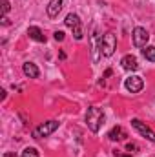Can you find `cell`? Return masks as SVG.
I'll use <instances>...</instances> for the list:
<instances>
[{"mask_svg":"<svg viewBox=\"0 0 155 157\" xmlns=\"http://www.w3.org/2000/svg\"><path fill=\"white\" fill-rule=\"evenodd\" d=\"M66 26L68 28H71L73 29V35H75V39L80 40L82 39V29H80V18H78L77 15H73V13H70L68 17H66Z\"/></svg>","mask_w":155,"mask_h":157,"instance_id":"obj_5","label":"cell"},{"mask_svg":"<svg viewBox=\"0 0 155 157\" xmlns=\"http://www.w3.org/2000/svg\"><path fill=\"white\" fill-rule=\"evenodd\" d=\"M22 157H39V152H37V148H26L22 152Z\"/></svg>","mask_w":155,"mask_h":157,"instance_id":"obj_14","label":"cell"},{"mask_svg":"<svg viewBox=\"0 0 155 157\" xmlns=\"http://www.w3.org/2000/svg\"><path fill=\"white\" fill-rule=\"evenodd\" d=\"M120 64H122V68L128 70V71H135V70L139 68V62H137V59H135L133 55H126V57L120 60Z\"/></svg>","mask_w":155,"mask_h":157,"instance_id":"obj_8","label":"cell"},{"mask_svg":"<svg viewBox=\"0 0 155 157\" xmlns=\"http://www.w3.org/2000/svg\"><path fill=\"white\" fill-rule=\"evenodd\" d=\"M148 39H150V35H148V31L144 28H135L133 29V44L137 48H146Z\"/></svg>","mask_w":155,"mask_h":157,"instance_id":"obj_6","label":"cell"},{"mask_svg":"<svg viewBox=\"0 0 155 157\" xmlns=\"http://www.w3.org/2000/svg\"><path fill=\"white\" fill-rule=\"evenodd\" d=\"M57 128H59V122H57V121H47V122L40 124V126H37V128L33 130V137H35V139L47 137V135H51Z\"/></svg>","mask_w":155,"mask_h":157,"instance_id":"obj_3","label":"cell"},{"mask_svg":"<svg viewBox=\"0 0 155 157\" xmlns=\"http://www.w3.org/2000/svg\"><path fill=\"white\" fill-rule=\"evenodd\" d=\"M124 137H126V133H124L122 126H115V128L108 133V139H110V141H122Z\"/></svg>","mask_w":155,"mask_h":157,"instance_id":"obj_12","label":"cell"},{"mask_svg":"<svg viewBox=\"0 0 155 157\" xmlns=\"http://www.w3.org/2000/svg\"><path fill=\"white\" fill-rule=\"evenodd\" d=\"M22 70H24V75H26V77H29V78H37L39 77V68H37L33 62H26Z\"/></svg>","mask_w":155,"mask_h":157,"instance_id":"obj_11","label":"cell"},{"mask_svg":"<svg viewBox=\"0 0 155 157\" xmlns=\"http://www.w3.org/2000/svg\"><path fill=\"white\" fill-rule=\"evenodd\" d=\"M60 11H62V0H51L47 6V15L51 18H55V17H59Z\"/></svg>","mask_w":155,"mask_h":157,"instance_id":"obj_9","label":"cell"},{"mask_svg":"<svg viewBox=\"0 0 155 157\" xmlns=\"http://www.w3.org/2000/svg\"><path fill=\"white\" fill-rule=\"evenodd\" d=\"M131 126H133V128H135V130H137V132L142 135V137H146V139H150L152 143H155V132L150 128V126H146L142 121H139V119H133V121H131Z\"/></svg>","mask_w":155,"mask_h":157,"instance_id":"obj_4","label":"cell"},{"mask_svg":"<svg viewBox=\"0 0 155 157\" xmlns=\"http://www.w3.org/2000/svg\"><path fill=\"white\" fill-rule=\"evenodd\" d=\"M9 6H11V4H9L7 0H2V13H4V17H6V13H7V11L11 9Z\"/></svg>","mask_w":155,"mask_h":157,"instance_id":"obj_15","label":"cell"},{"mask_svg":"<svg viewBox=\"0 0 155 157\" xmlns=\"http://www.w3.org/2000/svg\"><path fill=\"white\" fill-rule=\"evenodd\" d=\"M126 90L128 91H131V93H139L142 88H144V80L141 77H137V75H133V77H130V78H126Z\"/></svg>","mask_w":155,"mask_h":157,"instance_id":"obj_7","label":"cell"},{"mask_svg":"<svg viewBox=\"0 0 155 157\" xmlns=\"http://www.w3.org/2000/svg\"><path fill=\"white\" fill-rule=\"evenodd\" d=\"M104 119H106V115H104V112L100 108H97V106L88 108V112H86V124H88V128L93 133H97L100 130V126L104 124Z\"/></svg>","mask_w":155,"mask_h":157,"instance_id":"obj_1","label":"cell"},{"mask_svg":"<svg viewBox=\"0 0 155 157\" xmlns=\"http://www.w3.org/2000/svg\"><path fill=\"white\" fill-rule=\"evenodd\" d=\"M2 24H4V26H7V24H9V20H7V17H2Z\"/></svg>","mask_w":155,"mask_h":157,"instance_id":"obj_17","label":"cell"},{"mask_svg":"<svg viewBox=\"0 0 155 157\" xmlns=\"http://www.w3.org/2000/svg\"><path fill=\"white\" fill-rule=\"evenodd\" d=\"M28 35H29V39H33L35 42H46V35L40 31V28H37V26H31L28 29Z\"/></svg>","mask_w":155,"mask_h":157,"instance_id":"obj_10","label":"cell"},{"mask_svg":"<svg viewBox=\"0 0 155 157\" xmlns=\"http://www.w3.org/2000/svg\"><path fill=\"white\" fill-rule=\"evenodd\" d=\"M115 49H117V37L113 33H106L100 39V53L104 57H112Z\"/></svg>","mask_w":155,"mask_h":157,"instance_id":"obj_2","label":"cell"},{"mask_svg":"<svg viewBox=\"0 0 155 157\" xmlns=\"http://www.w3.org/2000/svg\"><path fill=\"white\" fill-rule=\"evenodd\" d=\"M55 40H64V31H57L55 33Z\"/></svg>","mask_w":155,"mask_h":157,"instance_id":"obj_16","label":"cell"},{"mask_svg":"<svg viewBox=\"0 0 155 157\" xmlns=\"http://www.w3.org/2000/svg\"><path fill=\"white\" fill-rule=\"evenodd\" d=\"M128 150H137V146H135V144H131V143H130V144H128Z\"/></svg>","mask_w":155,"mask_h":157,"instance_id":"obj_18","label":"cell"},{"mask_svg":"<svg viewBox=\"0 0 155 157\" xmlns=\"http://www.w3.org/2000/svg\"><path fill=\"white\" fill-rule=\"evenodd\" d=\"M142 55H144L146 60L155 62V46H146V48L142 49Z\"/></svg>","mask_w":155,"mask_h":157,"instance_id":"obj_13","label":"cell"}]
</instances>
